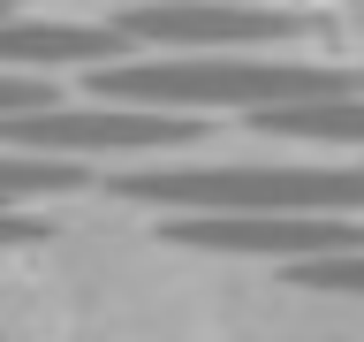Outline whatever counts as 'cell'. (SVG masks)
Instances as JSON below:
<instances>
[{"label":"cell","instance_id":"6da1fadb","mask_svg":"<svg viewBox=\"0 0 364 342\" xmlns=\"http://www.w3.org/2000/svg\"><path fill=\"white\" fill-rule=\"evenodd\" d=\"M84 91L114 107H167V114H266V107L364 99V68L266 61V53H159V61L129 53V61L84 68Z\"/></svg>","mask_w":364,"mask_h":342},{"label":"cell","instance_id":"7a4b0ae2","mask_svg":"<svg viewBox=\"0 0 364 342\" xmlns=\"http://www.w3.org/2000/svg\"><path fill=\"white\" fill-rule=\"evenodd\" d=\"M114 198L159 213H364V167H136L107 175Z\"/></svg>","mask_w":364,"mask_h":342},{"label":"cell","instance_id":"3957f363","mask_svg":"<svg viewBox=\"0 0 364 342\" xmlns=\"http://www.w3.org/2000/svg\"><path fill=\"white\" fill-rule=\"evenodd\" d=\"M205 114H167V107H31V114H0V145L16 152H167V145H198Z\"/></svg>","mask_w":364,"mask_h":342},{"label":"cell","instance_id":"277c9868","mask_svg":"<svg viewBox=\"0 0 364 342\" xmlns=\"http://www.w3.org/2000/svg\"><path fill=\"white\" fill-rule=\"evenodd\" d=\"M114 23L159 53H250V46H289L304 31H318L311 16L250 8V0H152V8H122Z\"/></svg>","mask_w":364,"mask_h":342},{"label":"cell","instance_id":"5b68a950","mask_svg":"<svg viewBox=\"0 0 364 342\" xmlns=\"http://www.w3.org/2000/svg\"><path fill=\"white\" fill-rule=\"evenodd\" d=\"M182 251H235V259H326V251H364V221L349 213H175L159 228Z\"/></svg>","mask_w":364,"mask_h":342},{"label":"cell","instance_id":"8992f818","mask_svg":"<svg viewBox=\"0 0 364 342\" xmlns=\"http://www.w3.org/2000/svg\"><path fill=\"white\" fill-rule=\"evenodd\" d=\"M136 38L122 23H46V16H0V68H107L129 61Z\"/></svg>","mask_w":364,"mask_h":342},{"label":"cell","instance_id":"52a82bcc","mask_svg":"<svg viewBox=\"0 0 364 342\" xmlns=\"http://www.w3.org/2000/svg\"><path fill=\"white\" fill-rule=\"evenodd\" d=\"M250 130L289 137V145H357L364 152V99H318V107H266L243 114Z\"/></svg>","mask_w":364,"mask_h":342},{"label":"cell","instance_id":"ba28073f","mask_svg":"<svg viewBox=\"0 0 364 342\" xmlns=\"http://www.w3.org/2000/svg\"><path fill=\"white\" fill-rule=\"evenodd\" d=\"M84 182H91L84 160H61V152H16V145H0V205L68 198V190H84Z\"/></svg>","mask_w":364,"mask_h":342},{"label":"cell","instance_id":"9c48e42d","mask_svg":"<svg viewBox=\"0 0 364 342\" xmlns=\"http://www.w3.org/2000/svg\"><path fill=\"white\" fill-rule=\"evenodd\" d=\"M289 281H304V289H349L364 296V251H326V259H296Z\"/></svg>","mask_w":364,"mask_h":342},{"label":"cell","instance_id":"30bf717a","mask_svg":"<svg viewBox=\"0 0 364 342\" xmlns=\"http://www.w3.org/2000/svg\"><path fill=\"white\" fill-rule=\"evenodd\" d=\"M31 107H61V84L38 68H0V114H31Z\"/></svg>","mask_w":364,"mask_h":342},{"label":"cell","instance_id":"8fae6325","mask_svg":"<svg viewBox=\"0 0 364 342\" xmlns=\"http://www.w3.org/2000/svg\"><path fill=\"white\" fill-rule=\"evenodd\" d=\"M38 236H53V221H46V213H16V205H0V251L38 244Z\"/></svg>","mask_w":364,"mask_h":342},{"label":"cell","instance_id":"7c38bea8","mask_svg":"<svg viewBox=\"0 0 364 342\" xmlns=\"http://www.w3.org/2000/svg\"><path fill=\"white\" fill-rule=\"evenodd\" d=\"M0 16H16V0H0Z\"/></svg>","mask_w":364,"mask_h":342}]
</instances>
